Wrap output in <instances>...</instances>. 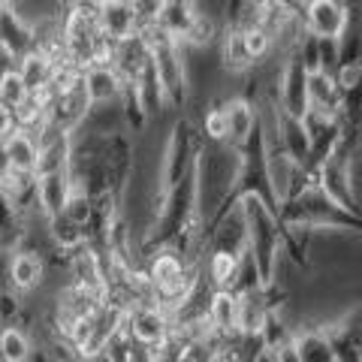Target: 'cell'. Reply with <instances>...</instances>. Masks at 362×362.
Instances as JSON below:
<instances>
[{
	"label": "cell",
	"mask_w": 362,
	"mask_h": 362,
	"mask_svg": "<svg viewBox=\"0 0 362 362\" xmlns=\"http://www.w3.org/2000/svg\"><path fill=\"white\" fill-rule=\"evenodd\" d=\"M112 66L118 70L124 82H136L142 76V70L151 64V45H148V33L136 30L130 37H124L118 42H112Z\"/></svg>",
	"instance_id": "cell-8"
},
{
	"label": "cell",
	"mask_w": 362,
	"mask_h": 362,
	"mask_svg": "<svg viewBox=\"0 0 362 362\" xmlns=\"http://www.w3.org/2000/svg\"><path fill=\"white\" fill-rule=\"evenodd\" d=\"M30 354H33V344L28 332L16 329V326L0 329V362H28Z\"/></svg>",
	"instance_id": "cell-22"
},
{
	"label": "cell",
	"mask_w": 362,
	"mask_h": 362,
	"mask_svg": "<svg viewBox=\"0 0 362 362\" xmlns=\"http://www.w3.org/2000/svg\"><path fill=\"white\" fill-rule=\"evenodd\" d=\"M28 239V214L21 211L13 190L0 178V254L18 251Z\"/></svg>",
	"instance_id": "cell-9"
},
{
	"label": "cell",
	"mask_w": 362,
	"mask_h": 362,
	"mask_svg": "<svg viewBox=\"0 0 362 362\" xmlns=\"http://www.w3.org/2000/svg\"><path fill=\"white\" fill-rule=\"evenodd\" d=\"M275 362H299V356H296V347H293V341H284V344H278L275 350Z\"/></svg>",
	"instance_id": "cell-28"
},
{
	"label": "cell",
	"mask_w": 362,
	"mask_h": 362,
	"mask_svg": "<svg viewBox=\"0 0 362 362\" xmlns=\"http://www.w3.org/2000/svg\"><path fill=\"white\" fill-rule=\"evenodd\" d=\"M18 317H21V293H16L13 287L0 290V323L16 326Z\"/></svg>",
	"instance_id": "cell-25"
},
{
	"label": "cell",
	"mask_w": 362,
	"mask_h": 362,
	"mask_svg": "<svg viewBox=\"0 0 362 362\" xmlns=\"http://www.w3.org/2000/svg\"><path fill=\"white\" fill-rule=\"evenodd\" d=\"M278 145H281V148H284L296 163L305 166V160H308V154H311V136H308V130H305L302 118H293V115H284V112H281Z\"/></svg>",
	"instance_id": "cell-20"
},
{
	"label": "cell",
	"mask_w": 362,
	"mask_h": 362,
	"mask_svg": "<svg viewBox=\"0 0 362 362\" xmlns=\"http://www.w3.org/2000/svg\"><path fill=\"white\" fill-rule=\"evenodd\" d=\"M350 25V0H302V28L338 40Z\"/></svg>",
	"instance_id": "cell-5"
},
{
	"label": "cell",
	"mask_w": 362,
	"mask_h": 362,
	"mask_svg": "<svg viewBox=\"0 0 362 362\" xmlns=\"http://www.w3.org/2000/svg\"><path fill=\"white\" fill-rule=\"evenodd\" d=\"M209 329L218 338L239 332V293L214 290L211 305H209Z\"/></svg>",
	"instance_id": "cell-17"
},
{
	"label": "cell",
	"mask_w": 362,
	"mask_h": 362,
	"mask_svg": "<svg viewBox=\"0 0 362 362\" xmlns=\"http://www.w3.org/2000/svg\"><path fill=\"white\" fill-rule=\"evenodd\" d=\"M61 61H54L49 52H42L40 45H33V49L25 54L21 61H16V70L21 73V78H25V85L30 94H40V90L49 88L52 76H54V66H58Z\"/></svg>",
	"instance_id": "cell-19"
},
{
	"label": "cell",
	"mask_w": 362,
	"mask_h": 362,
	"mask_svg": "<svg viewBox=\"0 0 362 362\" xmlns=\"http://www.w3.org/2000/svg\"><path fill=\"white\" fill-rule=\"evenodd\" d=\"M42 281H45V257L40 251H33V247L13 251L6 263V284L25 296V293L42 287Z\"/></svg>",
	"instance_id": "cell-10"
},
{
	"label": "cell",
	"mask_w": 362,
	"mask_h": 362,
	"mask_svg": "<svg viewBox=\"0 0 362 362\" xmlns=\"http://www.w3.org/2000/svg\"><path fill=\"white\" fill-rule=\"evenodd\" d=\"M148 33V45H151V66L154 76L160 82L163 94H166V106L173 109H185L190 100V73H187V61H185V49L181 42H175L173 37H166L157 28L145 30Z\"/></svg>",
	"instance_id": "cell-2"
},
{
	"label": "cell",
	"mask_w": 362,
	"mask_h": 362,
	"mask_svg": "<svg viewBox=\"0 0 362 362\" xmlns=\"http://www.w3.org/2000/svg\"><path fill=\"white\" fill-rule=\"evenodd\" d=\"M33 45H37V30L21 16V9L0 4V49H4V54L16 64L25 58Z\"/></svg>",
	"instance_id": "cell-6"
},
{
	"label": "cell",
	"mask_w": 362,
	"mask_h": 362,
	"mask_svg": "<svg viewBox=\"0 0 362 362\" xmlns=\"http://www.w3.org/2000/svg\"><path fill=\"white\" fill-rule=\"evenodd\" d=\"M197 18H199V13H197L194 4H185V0H166L163 13H160V18H157V30L166 33V37H173L175 42H187Z\"/></svg>",
	"instance_id": "cell-18"
},
{
	"label": "cell",
	"mask_w": 362,
	"mask_h": 362,
	"mask_svg": "<svg viewBox=\"0 0 362 362\" xmlns=\"http://www.w3.org/2000/svg\"><path fill=\"white\" fill-rule=\"evenodd\" d=\"M163 4L166 0H130L133 16H136V28L139 30L157 28V18H160V13H163Z\"/></svg>",
	"instance_id": "cell-24"
},
{
	"label": "cell",
	"mask_w": 362,
	"mask_h": 362,
	"mask_svg": "<svg viewBox=\"0 0 362 362\" xmlns=\"http://www.w3.org/2000/svg\"><path fill=\"white\" fill-rule=\"evenodd\" d=\"M359 362H362V350H359Z\"/></svg>",
	"instance_id": "cell-32"
},
{
	"label": "cell",
	"mask_w": 362,
	"mask_h": 362,
	"mask_svg": "<svg viewBox=\"0 0 362 362\" xmlns=\"http://www.w3.org/2000/svg\"><path fill=\"white\" fill-rule=\"evenodd\" d=\"M6 64H13V61H9V58H6V54H4V49H0V70H4V66H6Z\"/></svg>",
	"instance_id": "cell-30"
},
{
	"label": "cell",
	"mask_w": 362,
	"mask_h": 362,
	"mask_svg": "<svg viewBox=\"0 0 362 362\" xmlns=\"http://www.w3.org/2000/svg\"><path fill=\"white\" fill-rule=\"evenodd\" d=\"M94 13H97V25L109 42H118L139 30L130 0H94Z\"/></svg>",
	"instance_id": "cell-13"
},
{
	"label": "cell",
	"mask_w": 362,
	"mask_h": 362,
	"mask_svg": "<svg viewBox=\"0 0 362 362\" xmlns=\"http://www.w3.org/2000/svg\"><path fill=\"white\" fill-rule=\"evenodd\" d=\"M16 127H18V124H16V109H9V106L0 103V139H6V136L13 133Z\"/></svg>",
	"instance_id": "cell-27"
},
{
	"label": "cell",
	"mask_w": 362,
	"mask_h": 362,
	"mask_svg": "<svg viewBox=\"0 0 362 362\" xmlns=\"http://www.w3.org/2000/svg\"><path fill=\"white\" fill-rule=\"evenodd\" d=\"M4 160H6V173L37 175V136L16 127L4 139Z\"/></svg>",
	"instance_id": "cell-16"
},
{
	"label": "cell",
	"mask_w": 362,
	"mask_h": 362,
	"mask_svg": "<svg viewBox=\"0 0 362 362\" xmlns=\"http://www.w3.org/2000/svg\"><path fill=\"white\" fill-rule=\"evenodd\" d=\"M211 362H221V359H211Z\"/></svg>",
	"instance_id": "cell-34"
},
{
	"label": "cell",
	"mask_w": 362,
	"mask_h": 362,
	"mask_svg": "<svg viewBox=\"0 0 362 362\" xmlns=\"http://www.w3.org/2000/svg\"><path fill=\"white\" fill-rule=\"evenodd\" d=\"M0 4H9V6H18L21 0H0Z\"/></svg>",
	"instance_id": "cell-31"
},
{
	"label": "cell",
	"mask_w": 362,
	"mask_h": 362,
	"mask_svg": "<svg viewBox=\"0 0 362 362\" xmlns=\"http://www.w3.org/2000/svg\"><path fill=\"white\" fill-rule=\"evenodd\" d=\"M82 85L85 94L90 100V106H106V103H118L121 90H124V78L112 64H94L82 73Z\"/></svg>",
	"instance_id": "cell-14"
},
{
	"label": "cell",
	"mask_w": 362,
	"mask_h": 362,
	"mask_svg": "<svg viewBox=\"0 0 362 362\" xmlns=\"http://www.w3.org/2000/svg\"><path fill=\"white\" fill-rule=\"evenodd\" d=\"M221 109H223V121H226V145L242 148L247 142V136L257 127V106L247 97L233 94V97L221 100Z\"/></svg>",
	"instance_id": "cell-12"
},
{
	"label": "cell",
	"mask_w": 362,
	"mask_h": 362,
	"mask_svg": "<svg viewBox=\"0 0 362 362\" xmlns=\"http://www.w3.org/2000/svg\"><path fill=\"white\" fill-rule=\"evenodd\" d=\"M127 362H154V354H151V347H142V344H136Z\"/></svg>",
	"instance_id": "cell-29"
},
{
	"label": "cell",
	"mask_w": 362,
	"mask_h": 362,
	"mask_svg": "<svg viewBox=\"0 0 362 362\" xmlns=\"http://www.w3.org/2000/svg\"><path fill=\"white\" fill-rule=\"evenodd\" d=\"M124 326H127V332L136 344L151 347V350L166 344L169 332H173L169 311L157 299H142V302L127 305V311H124Z\"/></svg>",
	"instance_id": "cell-4"
},
{
	"label": "cell",
	"mask_w": 362,
	"mask_h": 362,
	"mask_svg": "<svg viewBox=\"0 0 362 362\" xmlns=\"http://www.w3.org/2000/svg\"><path fill=\"white\" fill-rule=\"evenodd\" d=\"M239 209H242L245 233H247V254L257 263L263 284H272L275 269L281 263V257H284V226H281V218L257 194H239Z\"/></svg>",
	"instance_id": "cell-1"
},
{
	"label": "cell",
	"mask_w": 362,
	"mask_h": 362,
	"mask_svg": "<svg viewBox=\"0 0 362 362\" xmlns=\"http://www.w3.org/2000/svg\"><path fill=\"white\" fill-rule=\"evenodd\" d=\"M30 94L25 78H21V73L16 70V64H6L4 70H0V103L16 109L18 103H25V97Z\"/></svg>",
	"instance_id": "cell-23"
},
{
	"label": "cell",
	"mask_w": 362,
	"mask_h": 362,
	"mask_svg": "<svg viewBox=\"0 0 362 362\" xmlns=\"http://www.w3.org/2000/svg\"><path fill=\"white\" fill-rule=\"evenodd\" d=\"M37 211L42 218H54L61 214L66 199L73 194V185H70V173L66 169H52V173H37Z\"/></svg>",
	"instance_id": "cell-11"
},
{
	"label": "cell",
	"mask_w": 362,
	"mask_h": 362,
	"mask_svg": "<svg viewBox=\"0 0 362 362\" xmlns=\"http://www.w3.org/2000/svg\"><path fill=\"white\" fill-rule=\"evenodd\" d=\"M185 4H194V0H185Z\"/></svg>",
	"instance_id": "cell-33"
},
{
	"label": "cell",
	"mask_w": 362,
	"mask_h": 362,
	"mask_svg": "<svg viewBox=\"0 0 362 362\" xmlns=\"http://www.w3.org/2000/svg\"><path fill=\"white\" fill-rule=\"evenodd\" d=\"M293 347H296L299 362H338L335 347L329 341V332L320 323H302L293 332Z\"/></svg>",
	"instance_id": "cell-15"
},
{
	"label": "cell",
	"mask_w": 362,
	"mask_h": 362,
	"mask_svg": "<svg viewBox=\"0 0 362 362\" xmlns=\"http://www.w3.org/2000/svg\"><path fill=\"white\" fill-rule=\"evenodd\" d=\"M199 142H202L199 127L190 118L173 121L169 136H166V145H163V154H160V194L194 169Z\"/></svg>",
	"instance_id": "cell-3"
},
{
	"label": "cell",
	"mask_w": 362,
	"mask_h": 362,
	"mask_svg": "<svg viewBox=\"0 0 362 362\" xmlns=\"http://www.w3.org/2000/svg\"><path fill=\"white\" fill-rule=\"evenodd\" d=\"M320 42V70L326 73H335L338 70V64H341V45H338V40L332 37H317Z\"/></svg>",
	"instance_id": "cell-26"
},
{
	"label": "cell",
	"mask_w": 362,
	"mask_h": 362,
	"mask_svg": "<svg viewBox=\"0 0 362 362\" xmlns=\"http://www.w3.org/2000/svg\"><path fill=\"white\" fill-rule=\"evenodd\" d=\"M338 103H341V90H338L335 73H326V70L308 73V106L338 112Z\"/></svg>",
	"instance_id": "cell-21"
},
{
	"label": "cell",
	"mask_w": 362,
	"mask_h": 362,
	"mask_svg": "<svg viewBox=\"0 0 362 362\" xmlns=\"http://www.w3.org/2000/svg\"><path fill=\"white\" fill-rule=\"evenodd\" d=\"M275 100H278L281 112L293 115V118H302L305 109H308V73H305V66L293 58V54H287L284 66H281Z\"/></svg>",
	"instance_id": "cell-7"
}]
</instances>
